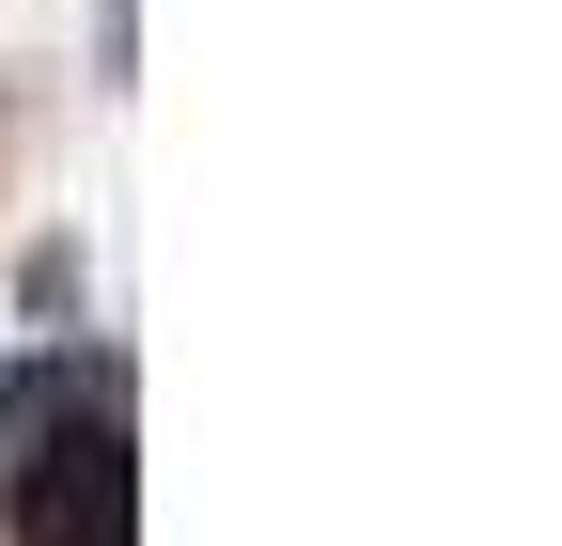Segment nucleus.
<instances>
[{"mask_svg": "<svg viewBox=\"0 0 562 546\" xmlns=\"http://www.w3.org/2000/svg\"><path fill=\"white\" fill-rule=\"evenodd\" d=\"M16 546H140V515H125V422H110V390H94V406H63V422L16 453Z\"/></svg>", "mask_w": 562, "mask_h": 546, "instance_id": "nucleus-1", "label": "nucleus"}]
</instances>
